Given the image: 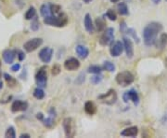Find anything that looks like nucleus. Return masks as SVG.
<instances>
[{"label": "nucleus", "instance_id": "7c9ffc66", "mask_svg": "<svg viewBox=\"0 0 167 138\" xmlns=\"http://www.w3.org/2000/svg\"><path fill=\"white\" fill-rule=\"evenodd\" d=\"M106 16L109 18V20L113 21H113H116V19H117V15H116L115 11L113 9H108V11L106 13Z\"/></svg>", "mask_w": 167, "mask_h": 138}, {"label": "nucleus", "instance_id": "a211bd4d", "mask_svg": "<svg viewBox=\"0 0 167 138\" xmlns=\"http://www.w3.org/2000/svg\"><path fill=\"white\" fill-rule=\"evenodd\" d=\"M85 111L86 114H88L90 116L95 115L96 112H97V107H96V105L93 102L87 101L85 103Z\"/></svg>", "mask_w": 167, "mask_h": 138}, {"label": "nucleus", "instance_id": "f257e3e1", "mask_svg": "<svg viewBox=\"0 0 167 138\" xmlns=\"http://www.w3.org/2000/svg\"><path fill=\"white\" fill-rule=\"evenodd\" d=\"M162 25L160 23L152 22L151 24H148L143 30V38L146 46L151 47L155 45L157 41V37L162 32Z\"/></svg>", "mask_w": 167, "mask_h": 138}, {"label": "nucleus", "instance_id": "7ed1b4c3", "mask_svg": "<svg viewBox=\"0 0 167 138\" xmlns=\"http://www.w3.org/2000/svg\"><path fill=\"white\" fill-rule=\"evenodd\" d=\"M134 79H135L134 75L131 72H129V71L120 72L115 77L116 82L120 86H122V87H127V86L131 85L134 82Z\"/></svg>", "mask_w": 167, "mask_h": 138}, {"label": "nucleus", "instance_id": "39448f33", "mask_svg": "<svg viewBox=\"0 0 167 138\" xmlns=\"http://www.w3.org/2000/svg\"><path fill=\"white\" fill-rule=\"evenodd\" d=\"M98 99L100 100L102 103H105V105H108V106H113L117 101V94L113 89H110L106 93L99 95Z\"/></svg>", "mask_w": 167, "mask_h": 138}, {"label": "nucleus", "instance_id": "bb28decb", "mask_svg": "<svg viewBox=\"0 0 167 138\" xmlns=\"http://www.w3.org/2000/svg\"><path fill=\"white\" fill-rule=\"evenodd\" d=\"M102 71V67L99 65H90L87 68V72L91 74H100Z\"/></svg>", "mask_w": 167, "mask_h": 138}, {"label": "nucleus", "instance_id": "b1692460", "mask_svg": "<svg viewBox=\"0 0 167 138\" xmlns=\"http://www.w3.org/2000/svg\"><path fill=\"white\" fill-rule=\"evenodd\" d=\"M117 9H118V12H119L120 15L124 16V15H128V14H129L128 7H127V5H126L125 3H124V2H121V3L118 4Z\"/></svg>", "mask_w": 167, "mask_h": 138}, {"label": "nucleus", "instance_id": "a18cd8bd", "mask_svg": "<svg viewBox=\"0 0 167 138\" xmlns=\"http://www.w3.org/2000/svg\"><path fill=\"white\" fill-rule=\"evenodd\" d=\"M83 1H84L85 3H86V4H87V3L91 2V1H92V0H83Z\"/></svg>", "mask_w": 167, "mask_h": 138}, {"label": "nucleus", "instance_id": "c756f323", "mask_svg": "<svg viewBox=\"0 0 167 138\" xmlns=\"http://www.w3.org/2000/svg\"><path fill=\"white\" fill-rule=\"evenodd\" d=\"M5 137H7V138H15L16 137V133H15L14 127L10 126L7 129L6 133H5Z\"/></svg>", "mask_w": 167, "mask_h": 138}, {"label": "nucleus", "instance_id": "f704fd0d", "mask_svg": "<svg viewBox=\"0 0 167 138\" xmlns=\"http://www.w3.org/2000/svg\"><path fill=\"white\" fill-rule=\"evenodd\" d=\"M102 80V76L100 74H95L94 77L91 78V82L93 84H99Z\"/></svg>", "mask_w": 167, "mask_h": 138}, {"label": "nucleus", "instance_id": "cd10ccee", "mask_svg": "<svg viewBox=\"0 0 167 138\" xmlns=\"http://www.w3.org/2000/svg\"><path fill=\"white\" fill-rule=\"evenodd\" d=\"M104 70L108 71V72H114L115 71V65L111 63V62H104L103 64V67H102Z\"/></svg>", "mask_w": 167, "mask_h": 138}, {"label": "nucleus", "instance_id": "c85d7f7f", "mask_svg": "<svg viewBox=\"0 0 167 138\" xmlns=\"http://www.w3.org/2000/svg\"><path fill=\"white\" fill-rule=\"evenodd\" d=\"M4 78H5L6 81L8 82L9 87H14V86L17 84V80H16L14 78H12L10 75H9V74L5 73V74H4Z\"/></svg>", "mask_w": 167, "mask_h": 138}, {"label": "nucleus", "instance_id": "49530a36", "mask_svg": "<svg viewBox=\"0 0 167 138\" xmlns=\"http://www.w3.org/2000/svg\"><path fill=\"white\" fill-rule=\"evenodd\" d=\"M2 88H3V82L0 81V90H1Z\"/></svg>", "mask_w": 167, "mask_h": 138}, {"label": "nucleus", "instance_id": "423d86ee", "mask_svg": "<svg viewBox=\"0 0 167 138\" xmlns=\"http://www.w3.org/2000/svg\"><path fill=\"white\" fill-rule=\"evenodd\" d=\"M114 41V29L109 27L106 30H104V33L100 37L99 44L101 46H109Z\"/></svg>", "mask_w": 167, "mask_h": 138}, {"label": "nucleus", "instance_id": "f03ea898", "mask_svg": "<svg viewBox=\"0 0 167 138\" xmlns=\"http://www.w3.org/2000/svg\"><path fill=\"white\" fill-rule=\"evenodd\" d=\"M44 23L55 27H64L68 24V17L65 13L61 12L58 15H50L44 18Z\"/></svg>", "mask_w": 167, "mask_h": 138}, {"label": "nucleus", "instance_id": "f3484780", "mask_svg": "<svg viewBox=\"0 0 167 138\" xmlns=\"http://www.w3.org/2000/svg\"><path fill=\"white\" fill-rule=\"evenodd\" d=\"M75 51L77 55L81 58V59H86L87 56L89 55V50L86 47L82 46V45H78L75 48Z\"/></svg>", "mask_w": 167, "mask_h": 138}, {"label": "nucleus", "instance_id": "4be33fe9", "mask_svg": "<svg viewBox=\"0 0 167 138\" xmlns=\"http://www.w3.org/2000/svg\"><path fill=\"white\" fill-rule=\"evenodd\" d=\"M128 95H129V99L134 103V105L137 106L139 103V96L135 90H130L128 91Z\"/></svg>", "mask_w": 167, "mask_h": 138}, {"label": "nucleus", "instance_id": "dca6fc26", "mask_svg": "<svg viewBox=\"0 0 167 138\" xmlns=\"http://www.w3.org/2000/svg\"><path fill=\"white\" fill-rule=\"evenodd\" d=\"M84 24H85V30H86L89 34L94 33V31H95V25L93 24V22H92V19H91L90 14H88V13L85 14V19H84Z\"/></svg>", "mask_w": 167, "mask_h": 138}, {"label": "nucleus", "instance_id": "79ce46f5", "mask_svg": "<svg viewBox=\"0 0 167 138\" xmlns=\"http://www.w3.org/2000/svg\"><path fill=\"white\" fill-rule=\"evenodd\" d=\"M20 137L21 138H30V135L28 133H23V134H21Z\"/></svg>", "mask_w": 167, "mask_h": 138}, {"label": "nucleus", "instance_id": "20e7f679", "mask_svg": "<svg viewBox=\"0 0 167 138\" xmlns=\"http://www.w3.org/2000/svg\"><path fill=\"white\" fill-rule=\"evenodd\" d=\"M62 126L66 137H74L76 133V124L72 118H65L62 122Z\"/></svg>", "mask_w": 167, "mask_h": 138}, {"label": "nucleus", "instance_id": "6ab92c4d", "mask_svg": "<svg viewBox=\"0 0 167 138\" xmlns=\"http://www.w3.org/2000/svg\"><path fill=\"white\" fill-rule=\"evenodd\" d=\"M49 114L50 116L47 118H44L43 119V123L46 127L47 128H51L54 124V118L56 117V114H55V109L54 108H51L49 110Z\"/></svg>", "mask_w": 167, "mask_h": 138}, {"label": "nucleus", "instance_id": "412c9836", "mask_svg": "<svg viewBox=\"0 0 167 138\" xmlns=\"http://www.w3.org/2000/svg\"><path fill=\"white\" fill-rule=\"evenodd\" d=\"M40 13H41V15L44 17V18L52 15L51 14V9H50V4L47 3V4L42 5L41 8H40Z\"/></svg>", "mask_w": 167, "mask_h": 138}, {"label": "nucleus", "instance_id": "72a5a7b5", "mask_svg": "<svg viewBox=\"0 0 167 138\" xmlns=\"http://www.w3.org/2000/svg\"><path fill=\"white\" fill-rule=\"evenodd\" d=\"M61 66H60L58 64H54V65H53V67H52L51 73H52V75H53V76H58V75L61 73Z\"/></svg>", "mask_w": 167, "mask_h": 138}, {"label": "nucleus", "instance_id": "e433bc0d", "mask_svg": "<svg viewBox=\"0 0 167 138\" xmlns=\"http://www.w3.org/2000/svg\"><path fill=\"white\" fill-rule=\"evenodd\" d=\"M16 53H17V57L19 59V61H23L25 59V54L21 50H16Z\"/></svg>", "mask_w": 167, "mask_h": 138}, {"label": "nucleus", "instance_id": "de8ad7c7", "mask_svg": "<svg viewBox=\"0 0 167 138\" xmlns=\"http://www.w3.org/2000/svg\"><path fill=\"white\" fill-rule=\"evenodd\" d=\"M0 66H1V60H0Z\"/></svg>", "mask_w": 167, "mask_h": 138}, {"label": "nucleus", "instance_id": "ddd939ff", "mask_svg": "<svg viewBox=\"0 0 167 138\" xmlns=\"http://www.w3.org/2000/svg\"><path fill=\"white\" fill-rule=\"evenodd\" d=\"M64 67L69 71L77 70L80 67V62L76 58H69L64 62Z\"/></svg>", "mask_w": 167, "mask_h": 138}, {"label": "nucleus", "instance_id": "393cba45", "mask_svg": "<svg viewBox=\"0 0 167 138\" xmlns=\"http://www.w3.org/2000/svg\"><path fill=\"white\" fill-rule=\"evenodd\" d=\"M33 96L38 99V100H41L45 97V92L43 91V88H40V87H37L36 89H34L33 91Z\"/></svg>", "mask_w": 167, "mask_h": 138}, {"label": "nucleus", "instance_id": "2eb2a0df", "mask_svg": "<svg viewBox=\"0 0 167 138\" xmlns=\"http://www.w3.org/2000/svg\"><path fill=\"white\" fill-rule=\"evenodd\" d=\"M137 134H138V128L137 126L125 128L121 132V135L125 137H136Z\"/></svg>", "mask_w": 167, "mask_h": 138}, {"label": "nucleus", "instance_id": "a878e982", "mask_svg": "<svg viewBox=\"0 0 167 138\" xmlns=\"http://www.w3.org/2000/svg\"><path fill=\"white\" fill-rule=\"evenodd\" d=\"M36 15V10L34 9V7H30L27 10V12L25 13V19L26 20H33Z\"/></svg>", "mask_w": 167, "mask_h": 138}, {"label": "nucleus", "instance_id": "09e8293b", "mask_svg": "<svg viewBox=\"0 0 167 138\" xmlns=\"http://www.w3.org/2000/svg\"><path fill=\"white\" fill-rule=\"evenodd\" d=\"M166 1H167V0H166Z\"/></svg>", "mask_w": 167, "mask_h": 138}, {"label": "nucleus", "instance_id": "9b49d317", "mask_svg": "<svg viewBox=\"0 0 167 138\" xmlns=\"http://www.w3.org/2000/svg\"><path fill=\"white\" fill-rule=\"evenodd\" d=\"M123 44H124V48L125 50V53L127 58L132 59L134 56V47H133V42L131 41V39L128 38H123Z\"/></svg>", "mask_w": 167, "mask_h": 138}, {"label": "nucleus", "instance_id": "5701e85b", "mask_svg": "<svg viewBox=\"0 0 167 138\" xmlns=\"http://www.w3.org/2000/svg\"><path fill=\"white\" fill-rule=\"evenodd\" d=\"M95 26L98 32H102L106 28V22L102 18H98L95 21Z\"/></svg>", "mask_w": 167, "mask_h": 138}, {"label": "nucleus", "instance_id": "f8f14e48", "mask_svg": "<svg viewBox=\"0 0 167 138\" xmlns=\"http://www.w3.org/2000/svg\"><path fill=\"white\" fill-rule=\"evenodd\" d=\"M28 108V103L25 101H21V100H16L13 102L11 105V111L14 113L21 112V111H25Z\"/></svg>", "mask_w": 167, "mask_h": 138}, {"label": "nucleus", "instance_id": "6e6552de", "mask_svg": "<svg viewBox=\"0 0 167 138\" xmlns=\"http://www.w3.org/2000/svg\"><path fill=\"white\" fill-rule=\"evenodd\" d=\"M42 44H43L42 38H32V39L28 40L27 42H25L23 45V48L27 53H32V51H34L35 49H38Z\"/></svg>", "mask_w": 167, "mask_h": 138}, {"label": "nucleus", "instance_id": "aec40b11", "mask_svg": "<svg viewBox=\"0 0 167 138\" xmlns=\"http://www.w3.org/2000/svg\"><path fill=\"white\" fill-rule=\"evenodd\" d=\"M167 45V34L166 33H162L161 34L160 36V38L157 39L156 43H155V46L161 49H164Z\"/></svg>", "mask_w": 167, "mask_h": 138}, {"label": "nucleus", "instance_id": "ea45409f", "mask_svg": "<svg viewBox=\"0 0 167 138\" xmlns=\"http://www.w3.org/2000/svg\"><path fill=\"white\" fill-rule=\"evenodd\" d=\"M36 118H37V119H39V120H42V122H43V119L45 118L43 113H37V114H36Z\"/></svg>", "mask_w": 167, "mask_h": 138}, {"label": "nucleus", "instance_id": "4468645a", "mask_svg": "<svg viewBox=\"0 0 167 138\" xmlns=\"http://www.w3.org/2000/svg\"><path fill=\"white\" fill-rule=\"evenodd\" d=\"M16 50H13V49H5L3 51V60L5 61V63L7 64H12L15 57H16Z\"/></svg>", "mask_w": 167, "mask_h": 138}, {"label": "nucleus", "instance_id": "c9c22d12", "mask_svg": "<svg viewBox=\"0 0 167 138\" xmlns=\"http://www.w3.org/2000/svg\"><path fill=\"white\" fill-rule=\"evenodd\" d=\"M31 28L33 31H37V30H38V28H39V22H38V20H37L36 17H34V18H33V21H32Z\"/></svg>", "mask_w": 167, "mask_h": 138}, {"label": "nucleus", "instance_id": "c03bdc74", "mask_svg": "<svg viewBox=\"0 0 167 138\" xmlns=\"http://www.w3.org/2000/svg\"><path fill=\"white\" fill-rule=\"evenodd\" d=\"M120 0H110V2L111 3H117V2H119Z\"/></svg>", "mask_w": 167, "mask_h": 138}, {"label": "nucleus", "instance_id": "9d476101", "mask_svg": "<svg viewBox=\"0 0 167 138\" xmlns=\"http://www.w3.org/2000/svg\"><path fill=\"white\" fill-rule=\"evenodd\" d=\"M39 59L45 63V64H48L50 63L51 59H52V56H53V49L49 47H46V48H43L40 51H39Z\"/></svg>", "mask_w": 167, "mask_h": 138}, {"label": "nucleus", "instance_id": "58836bf2", "mask_svg": "<svg viewBox=\"0 0 167 138\" xmlns=\"http://www.w3.org/2000/svg\"><path fill=\"white\" fill-rule=\"evenodd\" d=\"M123 100H124V103H128V102L130 101V99H129V95H128V92H125V93L123 94Z\"/></svg>", "mask_w": 167, "mask_h": 138}, {"label": "nucleus", "instance_id": "a19ab883", "mask_svg": "<svg viewBox=\"0 0 167 138\" xmlns=\"http://www.w3.org/2000/svg\"><path fill=\"white\" fill-rule=\"evenodd\" d=\"M127 28H126V25H125V23L124 22H123L122 24H121V26H120V30L122 31V32H124V30H126Z\"/></svg>", "mask_w": 167, "mask_h": 138}, {"label": "nucleus", "instance_id": "2f4dec72", "mask_svg": "<svg viewBox=\"0 0 167 138\" xmlns=\"http://www.w3.org/2000/svg\"><path fill=\"white\" fill-rule=\"evenodd\" d=\"M50 9H51V14L52 15H58L61 13V8L58 5H53V4H50Z\"/></svg>", "mask_w": 167, "mask_h": 138}, {"label": "nucleus", "instance_id": "473e14b6", "mask_svg": "<svg viewBox=\"0 0 167 138\" xmlns=\"http://www.w3.org/2000/svg\"><path fill=\"white\" fill-rule=\"evenodd\" d=\"M126 33L129 34V36H131L136 41L137 43H139V38L137 36V34H136V31L132 28H130V29H126Z\"/></svg>", "mask_w": 167, "mask_h": 138}, {"label": "nucleus", "instance_id": "1a4fd4ad", "mask_svg": "<svg viewBox=\"0 0 167 138\" xmlns=\"http://www.w3.org/2000/svg\"><path fill=\"white\" fill-rule=\"evenodd\" d=\"M124 50V44L120 40L113 41V43L110 44V55L113 56V57H119L123 53Z\"/></svg>", "mask_w": 167, "mask_h": 138}, {"label": "nucleus", "instance_id": "37998d69", "mask_svg": "<svg viewBox=\"0 0 167 138\" xmlns=\"http://www.w3.org/2000/svg\"><path fill=\"white\" fill-rule=\"evenodd\" d=\"M152 2H153L154 4H159V3L161 2V0H152Z\"/></svg>", "mask_w": 167, "mask_h": 138}, {"label": "nucleus", "instance_id": "4c0bfd02", "mask_svg": "<svg viewBox=\"0 0 167 138\" xmlns=\"http://www.w3.org/2000/svg\"><path fill=\"white\" fill-rule=\"evenodd\" d=\"M20 68H21V64H15L11 66V71L12 72H17L20 70Z\"/></svg>", "mask_w": 167, "mask_h": 138}, {"label": "nucleus", "instance_id": "0eeeda50", "mask_svg": "<svg viewBox=\"0 0 167 138\" xmlns=\"http://www.w3.org/2000/svg\"><path fill=\"white\" fill-rule=\"evenodd\" d=\"M35 82L37 86L40 88H46L47 82V67L42 66L35 74Z\"/></svg>", "mask_w": 167, "mask_h": 138}]
</instances>
